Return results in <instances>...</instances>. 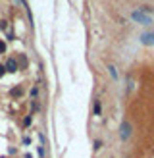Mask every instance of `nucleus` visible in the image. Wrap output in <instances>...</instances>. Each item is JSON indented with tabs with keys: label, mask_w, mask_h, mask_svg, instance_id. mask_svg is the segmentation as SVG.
Listing matches in <instances>:
<instances>
[{
	"label": "nucleus",
	"mask_w": 154,
	"mask_h": 158,
	"mask_svg": "<svg viewBox=\"0 0 154 158\" xmlns=\"http://www.w3.org/2000/svg\"><path fill=\"white\" fill-rule=\"evenodd\" d=\"M4 71H6V70H4V66H0V77L4 75Z\"/></svg>",
	"instance_id": "10"
},
{
	"label": "nucleus",
	"mask_w": 154,
	"mask_h": 158,
	"mask_svg": "<svg viewBox=\"0 0 154 158\" xmlns=\"http://www.w3.org/2000/svg\"><path fill=\"white\" fill-rule=\"evenodd\" d=\"M94 114L100 116V102H94Z\"/></svg>",
	"instance_id": "6"
},
{
	"label": "nucleus",
	"mask_w": 154,
	"mask_h": 158,
	"mask_svg": "<svg viewBox=\"0 0 154 158\" xmlns=\"http://www.w3.org/2000/svg\"><path fill=\"white\" fill-rule=\"evenodd\" d=\"M108 70H110V75H112L114 79H117V71H116V68H114V66H108Z\"/></svg>",
	"instance_id": "5"
},
{
	"label": "nucleus",
	"mask_w": 154,
	"mask_h": 158,
	"mask_svg": "<svg viewBox=\"0 0 154 158\" xmlns=\"http://www.w3.org/2000/svg\"><path fill=\"white\" fill-rule=\"evenodd\" d=\"M12 95H14V97H19V95H21V89H14V91H12Z\"/></svg>",
	"instance_id": "7"
},
{
	"label": "nucleus",
	"mask_w": 154,
	"mask_h": 158,
	"mask_svg": "<svg viewBox=\"0 0 154 158\" xmlns=\"http://www.w3.org/2000/svg\"><path fill=\"white\" fill-rule=\"evenodd\" d=\"M141 41L145 42V44H154V33H145L141 37Z\"/></svg>",
	"instance_id": "3"
},
{
	"label": "nucleus",
	"mask_w": 154,
	"mask_h": 158,
	"mask_svg": "<svg viewBox=\"0 0 154 158\" xmlns=\"http://www.w3.org/2000/svg\"><path fill=\"white\" fill-rule=\"evenodd\" d=\"M131 18H133V21H137V23H143V25H150V23H152V19H150L148 16L145 14V12H141V10H135V12L131 14Z\"/></svg>",
	"instance_id": "1"
},
{
	"label": "nucleus",
	"mask_w": 154,
	"mask_h": 158,
	"mask_svg": "<svg viewBox=\"0 0 154 158\" xmlns=\"http://www.w3.org/2000/svg\"><path fill=\"white\" fill-rule=\"evenodd\" d=\"M120 135H122V139H127L131 135V126L129 121H122V126H120Z\"/></svg>",
	"instance_id": "2"
},
{
	"label": "nucleus",
	"mask_w": 154,
	"mask_h": 158,
	"mask_svg": "<svg viewBox=\"0 0 154 158\" xmlns=\"http://www.w3.org/2000/svg\"><path fill=\"white\" fill-rule=\"evenodd\" d=\"M4 50H6V44H4L2 41H0V52H4Z\"/></svg>",
	"instance_id": "9"
},
{
	"label": "nucleus",
	"mask_w": 154,
	"mask_h": 158,
	"mask_svg": "<svg viewBox=\"0 0 154 158\" xmlns=\"http://www.w3.org/2000/svg\"><path fill=\"white\" fill-rule=\"evenodd\" d=\"M4 70H8V71H18V62L12 58V60H8V64L4 66Z\"/></svg>",
	"instance_id": "4"
},
{
	"label": "nucleus",
	"mask_w": 154,
	"mask_h": 158,
	"mask_svg": "<svg viewBox=\"0 0 154 158\" xmlns=\"http://www.w3.org/2000/svg\"><path fill=\"white\" fill-rule=\"evenodd\" d=\"M29 123H31V116H27V118L23 120V126H29Z\"/></svg>",
	"instance_id": "8"
}]
</instances>
